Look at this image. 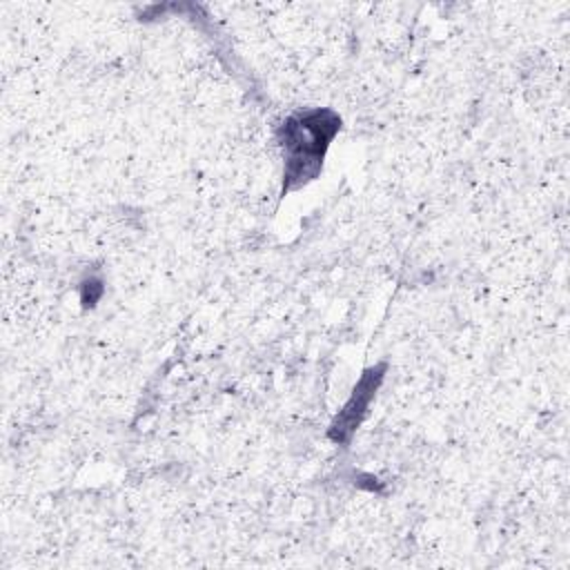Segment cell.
Here are the masks:
<instances>
[{"label":"cell","mask_w":570,"mask_h":570,"mask_svg":"<svg viewBox=\"0 0 570 570\" xmlns=\"http://www.w3.org/2000/svg\"><path fill=\"white\" fill-rule=\"evenodd\" d=\"M338 116L330 109L301 111L283 125L285 149V187L294 189L312 180L323 165L325 149L338 131Z\"/></svg>","instance_id":"6da1fadb"},{"label":"cell","mask_w":570,"mask_h":570,"mask_svg":"<svg viewBox=\"0 0 570 570\" xmlns=\"http://www.w3.org/2000/svg\"><path fill=\"white\" fill-rule=\"evenodd\" d=\"M381 372H383V367H372L361 376V381L356 383L350 401L345 403V407L334 419V423L330 428V439H334L336 443H347L350 441V436L354 434V430L363 421V416L370 407V401L374 399V392H376V387L383 379Z\"/></svg>","instance_id":"7a4b0ae2"}]
</instances>
